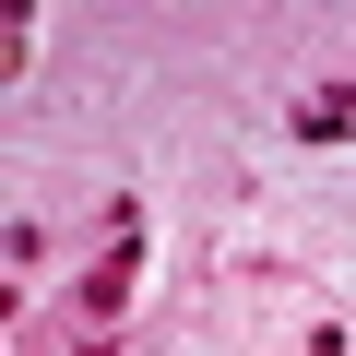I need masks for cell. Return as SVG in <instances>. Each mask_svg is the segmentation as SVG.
Returning <instances> with one entry per match:
<instances>
[{
    "label": "cell",
    "instance_id": "obj_1",
    "mask_svg": "<svg viewBox=\"0 0 356 356\" xmlns=\"http://www.w3.org/2000/svg\"><path fill=\"white\" fill-rule=\"evenodd\" d=\"M297 131H309V143H332V131H356V95H344V83H332V95H309V107H297Z\"/></svg>",
    "mask_w": 356,
    "mask_h": 356
}]
</instances>
